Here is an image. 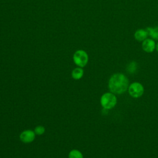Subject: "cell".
<instances>
[{
    "label": "cell",
    "instance_id": "1",
    "mask_svg": "<svg viewBox=\"0 0 158 158\" xmlns=\"http://www.w3.org/2000/svg\"><path fill=\"white\" fill-rule=\"evenodd\" d=\"M129 80L126 75L121 73L113 74L109 78L108 88L114 94H121L128 89Z\"/></svg>",
    "mask_w": 158,
    "mask_h": 158
},
{
    "label": "cell",
    "instance_id": "2",
    "mask_svg": "<svg viewBox=\"0 0 158 158\" xmlns=\"http://www.w3.org/2000/svg\"><path fill=\"white\" fill-rule=\"evenodd\" d=\"M117 102V99L115 95L111 93L108 92L103 94L100 99V102L103 108L105 109H111L114 108Z\"/></svg>",
    "mask_w": 158,
    "mask_h": 158
},
{
    "label": "cell",
    "instance_id": "3",
    "mask_svg": "<svg viewBox=\"0 0 158 158\" xmlns=\"http://www.w3.org/2000/svg\"><path fill=\"white\" fill-rule=\"evenodd\" d=\"M88 55L87 52L82 49H78L75 52L73 56L74 63L79 67H84L88 62Z\"/></svg>",
    "mask_w": 158,
    "mask_h": 158
},
{
    "label": "cell",
    "instance_id": "4",
    "mask_svg": "<svg viewBox=\"0 0 158 158\" xmlns=\"http://www.w3.org/2000/svg\"><path fill=\"white\" fill-rule=\"evenodd\" d=\"M128 93L134 98L141 97L144 93V87L142 84L138 82H133L128 86Z\"/></svg>",
    "mask_w": 158,
    "mask_h": 158
},
{
    "label": "cell",
    "instance_id": "5",
    "mask_svg": "<svg viewBox=\"0 0 158 158\" xmlns=\"http://www.w3.org/2000/svg\"><path fill=\"white\" fill-rule=\"evenodd\" d=\"M35 133L31 130H26L22 131L20 135V140L25 143H30L34 141L35 138Z\"/></svg>",
    "mask_w": 158,
    "mask_h": 158
},
{
    "label": "cell",
    "instance_id": "6",
    "mask_svg": "<svg viewBox=\"0 0 158 158\" xmlns=\"http://www.w3.org/2000/svg\"><path fill=\"white\" fill-rule=\"evenodd\" d=\"M142 49L144 51L148 53L152 52L156 49V43L152 38H147L142 42Z\"/></svg>",
    "mask_w": 158,
    "mask_h": 158
},
{
    "label": "cell",
    "instance_id": "7",
    "mask_svg": "<svg viewBox=\"0 0 158 158\" xmlns=\"http://www.w3.org/2000/svg\"><path fill=\"white\" fill-rule=\"evenodd\" d=\"M149 36L148 31L146 29H138L134 33L135 39L139 42H143Z\"/></svg>",
    "mask_w": 158,
    "mask_h": 158
},
{
    "label": "cell",
    "instance_id": "8",
    "mask_svg": "<svg viewBox=\"0 0 158 158\" xmlns=\"http://www.w3.org/2000/svg\"><path fill=\"white\" fill-rule=\"evenodd\" d=\"M146 30L151 38L158 41V26L155 27H147Z\"/></svg>",
    "mask_w": 158,
    "mask_h": 158
},
{
    "label": "cell",
    "instance_id": "9",
    "mask_svg": "<svg viewBox=\"0 0 158 158\" xmlns=\"http://www.w3.org/2000/svg\"><path fill=\"white\" fill-rule=\"evenodd\" d=\"M84 71L81 67L75 68L72 72V77L75 80H80L83 76Z\"/></svg>",
    "mask_w": 158,
    "mask_h": 158
},
{
    "label": "cell",
    "instance_id": "10",
    "mask_svg": "<svg viewBox=\"0 0 158 158\" xmlns=\"http://www.w3.org/2000/svg\"><path fill=\"white\" fill-rule=\"evenodd\" d=\"M69 158H83V156L80 151L77 149H73L70 151L69 154Z\"/></svg>",
    "mask_w": 158,
    "mask_h": 158
},
{
    "label": "cell",
    "instance_id": "11",
    "mask_svg": "<svg viewBox=\"0 0 158 158\" xmlns=\"http://www.w3.org/2000/svg\"><path fill=\"white\" fill-rule=\"evenodd\" d=\"M137 69V63L135 61H131L130 62L127 67V70L128 72L132 73H134Z\"/></svg>",
    "mask_w": 158,
    "mask_h": 158
},
{
    "label": "cell",
    "instance_id": "12",
    "mask_svg": "<svg viewBox=\"0 0 158 158\" xmlns=\"http://www.w3.org/2000/svg\"><path fill=\"white\" fill-rule=\"evenodd\" d=\"M34 132L37 135H41L45 132V128L43 126L38 125L35 127L34 130Z\"/></svg>",
    "mask_w": 158,
    "mask_h": 158
},
{
    "label": "cell",
    "instance_id": "13",
    "mask_svg": "<svg viewBox=\"0 0 158 158\" xmlns=\"http://www.w3.org/2000/svg\"><path fill=\"white\" fill-rule=\"evenodd\" d=\"M155 49L156 50L157 52H158V42L157 43H156V49Z\"/></svg>",
    "mask_w": 158,
    "mask_h": 158
}]
</instances>
